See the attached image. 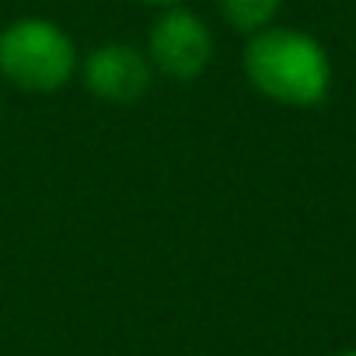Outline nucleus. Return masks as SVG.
Here are the masks:
<instances>
[{
  "instance_id": "nucleus-1",
  "label": "nucleus",
  "mask_w": 356,
  "mask_h": 356,
  "mask_svg": "<svg viewBox=\"0 0 356 356\" xmlns=\"http://www.w3.org/2000/svg\"><path fill=\"white\" fill-rule=\"evenodd\" d=\"M245 74L252 88L280 105L311 108L332 88V63L318 39L297 29H262L245 46Z\"/></svg>"
},
{
  "instance_id": "nucleus-2",
  "label": "nucleus",
  "mask_w": 356,
  "mask_h": 356,
  "mask_svg": "<svg viewBox=\"0 0 356 356\" xmlns=\"http://www.w3.org/2000/svg\"><path fill=\"white\" fill-rule=\"evenodd\" d=\"M77 70L70 35L46 18H22L0 32V74L15 88L49 95L60 91Z\"/></svg>"
},
{
  "instance_id": "nucleus-3",
  "label": "nucleus",
  "mask_w": 356,
  "mask_h": 356,
  "mask_svg": "<svg viewBox=\"0 0 356 356\" xmlns=\"http://www.w3.org/2000/svg\"><path fill=\"white\" fill-rule=\"evenodd\" d=\"M213 56V35L207 22L186 8H168L154 25L147 39V60L175 77V81H193L207 70Z\"/></svg>"
},
{
  "instance_id": "nucleus-4",
  "label": "nucleus",
  "mask_w": 356,
  "mask_h": 356,
  "mask_svg": "<svg viewBox=\"0 0 356 356\" xmlns=\"http://www.w3.org/2000/svg\"><path fill=\"white\" fill-rule=\"evenodd\" d=\"M84 84L105 102H136L150 88V60L126 42H108L88 53Z\"/></svg>"
},
{
  "instance_id": "nucleus-5",
  "label": "nucleus",
  "mask_w": 356,
  "mask_h": 356,
  "mask_svg": "<svg viewBox=\"0 0 356 356\" xmlns=\"http://www.w3.org/2000/svg\"><path fill=\"white\" fill-rule=\"evenodd\" d=\"M276 11H280V0H220L224 22L234 32H245V35H255V32L269 29Z\"/></svg>"
},
{
  "instance_id": "nucleus-6",
  "label": "nucleus",
  "mask_w": 356,
  "mask_h": 356,
  "mask_svg": "<svg viewBox=\"0 0 356 356\" xmlns=\"http://www.w3.org/2000/svg\"><path fill=\"white\" fill-rule=\"evenodd\" d=\"M143 4H154V8H175L178 0H143Z\"/></svg>"
},
{
  "instance_id": "nucleus-7",
  "label": "nucleus",
  "mask_w": 356,
  "mask_h": 356,
  "mask_svg": "<svg viewBox=\"0 0 356 356\" xmlns=\"http://www.w3.org/2000/svg\"><path fill=\"white\" fill-rule=\"evenodd\" d=\"M339 356H356V349H346V353H339Z\"/></svg>"
}]
</instances>
